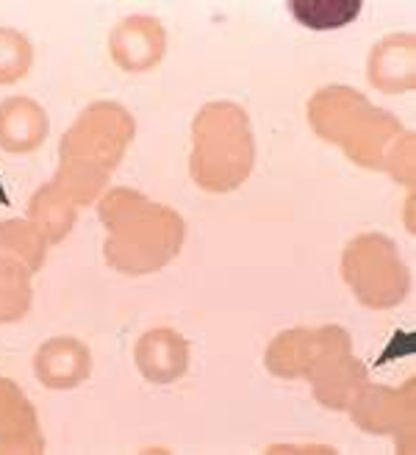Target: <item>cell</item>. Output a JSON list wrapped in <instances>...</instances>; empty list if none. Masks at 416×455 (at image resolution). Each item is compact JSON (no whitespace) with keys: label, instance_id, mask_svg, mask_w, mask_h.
Instances as JSON below:
<instances>
[{"label":"cell","instance_id":"obj_8","mask_svg":"<svg viewBox=\"0 0 416 455\" xmlns=\"http://www.w3.org/2000/svg\"><path fill=\"white\" fill-rule=\"evenodd\" d=\"M361 0H292L289 9L297 22L314 31H333L361 14Z\"/></svg>","mask_w":416,"mask_h":455},{"label":"cell","instance_id":"obj_9","mask_svg":"<svg viewBox=\"0 0 416 455\" xmlns=\"http://www.w3.org/2000/svg\"><path fill=\"white\" fill-rule=\"evenodd\" d=\"M31 64V48L28 42L14 31H0V84L17 81L26 76Z\"/></svg>","mask_w":416,"mask_h":455},{"label":"cell","instance_id":"obj_7","mask_svg":"<svg viewBox=\"0 0 416 455\" xmlns=\"http://www.w3.org/2000/svg\"><path fill=\"white\" fill-rule=\"evenodd\" d=\"M48 133L44 111L31 100H9L0 106V145L6 150H34Z\"/></svg>","mask_w":416,"mask_h":455},{"label":"cell","instance_id":"obj_5","mask_svg":"<svg viewBox=\"0 0 416 455\" xmlns=\"http://www.w3.org/2000/svg\"><path fill=\"white\" fill-rule=\"evenodd\" d=\"M136 361L145 378L156 383H167L187 370V345L172 331H153L139 341Z\"/></svg>","mask_w":416,"mask_h":455},{"label":"cell","instance_id":"obj_6","mask_svg":"<svg viewBox=\"0 0 416 455\" xmlns=\"http://www.w3.org/2000/svg\"><path fill=\"white\" fill-rule=\"evenodd\" d=\"M89 372V353L73 339H56L44 345L36 355V375L53 386V389H67L76 386Z\"/></svg>","mask_w":416,"mask_h":455},{"label":"cell","instance_id":"obj_2","mask_svg":"<svg viewBox=\"0 0 416 455\" xmlns=\"http://www.w3.org/2000/svg\"><path fill=\"white\" fill-rule=\"evenodd\" d=\"M131 136L133 123L120 106L98 103L84 111L78 125L64 136V170L56 178V189H64L78 203L95 197L106 172L117 167Z\"/></svg>","mask_w":416,"mask_h":455},{"label":"cell","instance_id":"obj_1","mask_svg":"<svg viewBox=\"0 0 416 455\" xmlns=\"http://www.w3.org/2000/svg\"><path fill=\"white\" fill-rule=\"evenodd\" d=\"M100 217L111 234L106 244L108 261L131 275H145L167 264L183 239L180 217L128 189L111 192L103 200Z\"/></svg>","mask_w":416,"mask_h":455},{"label":"cell","instance_id":"obj_3","mask_svg":"<svg viewBox=\"0 0 416 455\" xmlns=\"http://www.w3.org/2000/svg\"><path fill=\"white\" fill-rule=\"evenodd\" d=\"M42 439L28 400L12 380H0V452H39Z\"/></svg>","mask_w":416,"mask_h":455},{"label":"cell","instance_id":"obj_4","mask_svg":"<svg viewBox=\"0 0 416 455\" xmlns=\"http://www.w3.org/2000/svg\"><path fill=\"white\" fill-rule=\"evenodd\" d=\"M111 51L114 59L120 61V67L125 70H148L161 59V51H164V34H161V26L150 17H133L125 20L117 28L111 39Z\"/></svg>","mask_w":416,"mask_h":455}]
</instances>
